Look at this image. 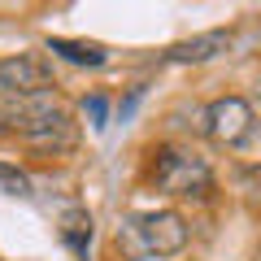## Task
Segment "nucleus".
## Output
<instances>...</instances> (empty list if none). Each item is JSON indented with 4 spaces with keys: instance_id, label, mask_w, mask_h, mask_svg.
I'll return each mask as SVG.
<instances>
[{
    "instance_id": "obj_1",
    "label": "nucleus",
    "mask_w": 261,
    "mask_h": 261,
    "mask_svg": "<svg viewBox=\"0 0 261 261\" xmlns=\"http://www.w3.org/2000/svg\"><path fill=\"white\" fill-rule=\"evenodd\" d=\"M118 248L130 261L174 257V252L187 248V222L178 214H170V209H161V214H135L118 231Z\"/></svg>"
},
{
    "instance_id": "obj_2",
    "label": "nucleus",
    "mask_w": 261,
    "mask_h": 261,
    "mask_svg": "<svg viewBox=\"0 0 261 261\" xmlns=\"http://www.w3.org/2000/svg\"><path fill=\"white\" fill-rule=\"evenodd\" d=\"M152 183L166 196H196V200H205L214 192V170H209V161L200 152L166 144L152 157Z\"/></svg>"
},
{
    "instance_id": "obj_3",
    "label": "nucleus",
    "mask_w": 261,
    "mask_h": 261,
    "mask_svg": "<svg viewBox=\"0 0 261 261\" xmlns=\"http://www.w3.org/2000/svg\"><path fill=\"white\" fill-rule=\"evenodd\" d=\"M53 87H57L53 65L39 53H18L0 61V92L5 96H39V92H53Z\"/></svg>"
},
{
    "instance_id": "obj_4",
    "label": "nucleus",
    "mask_w": 261,
    "mask_h": 261,
    "mask_svg": "<svg viewBox=\"0 0 261 261\" xmlns=\"http://www.w3.org/2000/svg\"><path fill=\"white\" fill-rule=\"evenodd\" d=\"M205 130L209 140L222 144V148H235L252 135V105L240 100V96H222L205 109Z\"/></svg>"
},
{
    "instance_id": "obj_5",
    "label": "nucleus",
    "mask_w": 261,
    "mask_h": 261,
    "mask_svg": "<svg viewBox=\"0 0 261 261\" xmlns=\"http://www.w3.org/2000/svg\"><path fill=\"white\" fill-rule=\"evenodd\" d=\"M22 144H27L31 152H44V157H65V152H74V144H79V126H74V118L65 109H53V113H44L39 122H31V126L22 130Z\"/></svg>"
},
{
    "instance_id": "obj_6",
    "label": "nucleus",
    "mask_w": 261,
    "mask_h": 261,
    "mask_svg": "<svg viewBox=\"0 0 261 261\" xmlns=\"http://www.w3.org/2000/svg\"><path fill=\"white\" fill-rule=\"evenodd\" d=\"M231 48V31H200L192 39H178V44L166 48V61H178V65H200V61H214L218 53Z\"/></svg>"
},
{
    "instance_id": "obj_7",
    "label": "nucleus",
    "mask_w": 261,
    "mask_h": 261,
    "mask_svg": "<svg viewBox=\"0 0 261 261\" xmlns=\"http://www.w3.org/2000/svg\"><path fill=\"white\" fill-rule=\"evenodd\" d=\"M48 53H61L74 65H105V48L100 44H83V39H48Z\"/></svg>"
},
{
    "instance_id": "obj_8",
    "label": "nucleus",
    "mask_w": 261,
    "mask_h": 261,
    "mask_svg": "<svg viewBox=\"0 0 261 261\" xmlns=\"http://www.w3.org/2000/svg\"><path fill=\"white\" fill-rule=\"evenodd\" d=\"M61 240L74 248V257H87V244H92V218L83 209H70L61 218Z\"/></svg>"
},
{
    "instance_id": "obj_9",
    "label": "nucleus",
    "mask_w": 261,
    "mask_h": 261,
    "mask_svg": "<svg viewBox=\"0 0 261 261\" xmlns=\"http://www.w3.org/2000/svg\"><path fill=\"white\" fill-rule=\"evenodd\" d=\"M0 192L5 196H31V178L18 166H0Z\"/></svg>"
},
{
    "instance_id": "obj_10",
    "label": "nucleus",
    "mask_w": 261,
    "mask_h": 261,
    "mask_svg": "<svg viewBox=\"0 0 261 261\" xmlns=\"http://www.w3.org/2000/svg\"><path fill=\"white\" fill-rule=\"evenodd\" d=\"M240 192L248 196V200H261V166H248L240 174Z\"/></svg>"
},
{
    "instance_id": "obj_11",
    "label": "nucleus",
    "mask_w": 261,
    "mask_h": 261,
    "mask_svg": "<svg viewBox=\"0 0 261 261\" xmlns=\"http://www.w3.org/2000/svg\"><path fill=\"white\" fill-rule=\"evenodd\" d=\"M87 118H92V126H105V100H100V96L87 100Z\"/></svg>"
},
{
    "instance_id": "obj_12",
    "label": "nucleus",
    "mask_w": 261,
    "mask_h": 261,
    "mask_svg": "<svg viewBox=\"0 0 261 261\" xmlns=\"http://www.w3.org/2000/svg\"><path fill=\"white\" fill-rule=\"evenodd\" d=\"M257 261H261V252H257Z\"/></svg>"
}]
</instances>
